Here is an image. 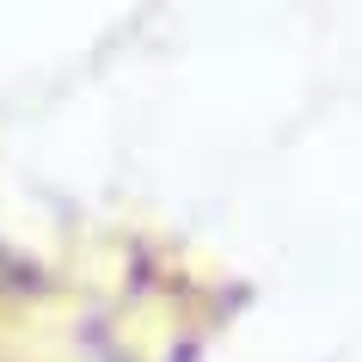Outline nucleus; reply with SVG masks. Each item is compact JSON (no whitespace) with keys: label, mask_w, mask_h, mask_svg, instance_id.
<instances>
[{"label":"nucleus","mask_w":362,"mask_h":362,"mask_svg":"<svg viewBox=\"0 0 362 362\" xmlns=\"http://www.w3.org/2000/svg\"><path fill=\"white\" fill-rule=\"evenodd\" d=\"M0 276H6V252H0Z\"/></svg>","instance_id":"obj_1"}]
</instances>
